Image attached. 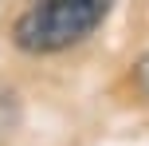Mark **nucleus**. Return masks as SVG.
<instances>
[{
	"mask_svg": "<svg viewBox=\"0 0 149 146\" xmlns=\"http://www.w3.org/2000/svg\"><path fill=\"white\" fill-rule=\"evenodd\" d=\"M110 4L114 0H36L16 20L12 39L20 51L31 55L67 51L102 28V20L110 16Z\"/></svg>",
	"mask_w": 149,
	"mask_h": 146,
	"instance_id": "nucleus-1",
	"label": "nucleus"
},
{
	"mask_svg": "<svg viewBox=\"0 0 149 146\" xmlns=\"http://www.w3.org/2000/svg\"><path fill=\"white\" fill-rule=\"evenodd\" d=\"M134 87H137V91H141L145 99H149V51H145L141 59L134 63Z\"/></svg>",
	"mask_w": 149,
	"mask_h": 146,
	"instance_id": "nucleus-2",
	"label": "nucleus"
}]
</instances>
